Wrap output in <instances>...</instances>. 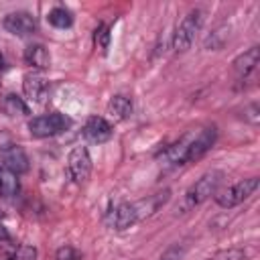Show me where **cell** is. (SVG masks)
I'll return each instance as SVG.
<instances>
[{"label":"cell","mask_w":260,"mask_h":260,"mask_svg":"<svg viewBox=\"0 0 260 260\" xmlns=\"http://www.w3.org/2000/svg\"><path fill=\"white\" fill-rule=\"evenodd\" d=\"M20 191V181L18 175L12 173L10 169H6L4 165H0V195L10 199Z\"/></svg>","instance_id":"15"},{"label":"cell","mask_w":260,"mask_h":260,"mask_svg":"<svg viewBox=\"0 0 260 260\" xmlns=\"http://www.w3.org/2000/svg\"><path fill=\"white\" fill-rule=\"evenodd\" d=\"M10 258L12 260H37V248L35 246H28V244H22V246H18L12 252Z\"/></svg>","instance_id":"20"},{"label":"cell","mask_w":260,"mask_h":260,"mask_svg":"<svg viewBox=\"0 0 260 260\" xmlns=\"http://www.w3.org/2000/svg\"><path fill=\"white\" fill-rule=\"evenodd\" d=\"M189 142H191V138H189V136H185L183 140H179V142H175L173 146H169L167 150H162L158 156H160V158H165V162H167V165H185V162H187Z\"/></svg>","instance_id":"14"},{"label":"cell","mask_w":260,"mask_h":260,"mask_svg":"<svg viewBox=\"0 0 260 260\" xmlns=\"http://www.w3.org/2000/svg\"><path fill=\"white\" fill-rule=\"evenodd\" d=\"M2 160H4V167L10 169L16 175H22V173L28 171V156L16 144H10V146L2 148Z\"/></svg>","instance_id":"10"},{"label":"cell","mask_w":260,"mask_h":260,"mask_svg":"<svg viewBox=\"0 0 260 260\" xmlns=\"http://www.w3.org/2000/svg\"><path fill=\"white\" fill-rule=\"evenodd\" d=\"M47 20L55 26V28H69L73 24V14L71 10H67L65 6H55L49 14H47Z\"/></svg>","instance_id":"18"},{"label":"cell","mask_w":260,"mask_h":260,"mask_svg":"<svg viewBox=\"0 0 260 260\" xmlns=\"http://www.w3.org/2000/svg\"><path fill=\"white\" fill-rule=\"evenodd\" d=\"M215 136H217L215 126H207V128H203L201 132H197V134L191 138V142H189V150H187V162L201 158V156H203V154H205V152H207V150L213 146Z\"/></svg>","instance_id":"8"},{"label":"cell","mask_w":260,"mask_h":260,"mask_svg":"<svg viewBox=\"0 0 260 260\" xmlns=\"http://www.w3.org/2000/svg\"><path fill=\"white\" fill-rule=\"evenodd\" d=\"M258 57H260V49H258V47H252V49H248L246 53H242L240 57H236V59H234V69H236V73H238L240 77H248V75L256 69V65H258Z\"/></svg>","instance_id":"13"},{"label":"cell","mask_w":260,"mask_h":260,"mask_svg":"<svg viewBox=\"0 0 260 260\" xmlns=\"http://www.w3.org/2000/svg\"><path fill=\"white\" fill-rule=\"evenodd\" d=\"M256 189H258V177H250V179L238 181L236 185H232L223 191H217L213 197L219 207H234V205H240L242 201H246L248 197H252V193Z\"/></svg>","instance_id":"3"},{"label":"cell","mask_w":260,"mask_h":260,"mask_svg":"<svg viewBox=\"0 0 260 260\" xmlns=\"http://www.w3.org/2000/svg\"><path fill=\"white\" fill-rule=\"evenodd\" d=\"M67 173H69L71 181H75V183H85L89 179V173H91V156H89V152H87L85 146H75L69 152Z\"/></svg>","instance_id":"5"},{"label":"cell","mask_w":260,"mask_h":260,"mask_svg":"<svg viewBox=\"0 0 260 260\" xmlns=\"http://www.w3.org/2000/svg\"><path fill=\"white\" fill-rule=\"evenodd\" d=\"M2 26L10 32V35H16V37H28V35H35L37 32V18L26 12V10H16V12H10L4 16L2 20Z\"/></svg>","instance_id":"6"},{"label":"cell","mask_w":260,"mask_h":260,"mask_svg":"<svg viewBox=\"0 0 260 260\" xmlns=\"http://www.w3.org/2000/svg\"><path fill=\"white\" fill-rule=\"evenodd\" d=\"M69 126H71V120L61 112L43 114V116H37L28 122V130L35 138H49V136L61 134Z\"/></svg>","instance_id":"1"},{"label":"cell","mask_w":260,"mask_h":260,"mask_svg":"<svg viewBox=\"0 0 260 260\" xmlns=\"http://www.w3.org/2000/svg\"><path fill=\"white\" fill-rule=\"evenodd\" d=\"M2 67H4V65H2V55H0V69H2Z\"/></svg>","instance_id":"25"},{"label":"cell","mask_w":260,"mask_h":260,"mask_svg":"<svg viewBox=\"0 0 260 260\" xmlns=\"http://www.w3.org/2000/svg\"><path fill=\"white\" fill-rule=\"evenodd\" d=\"M138 209L134 203H118L110 213H108V223L110 228L122 232V230H128L130 225H134L138 221Z\"/></svg>","instance_id":"7"},{"label":"cell","mask_w":260,"mask_h":260,"mask_svg":"<svg viewBox=\"0 0 260 260\" xmlns=\"http://www.w3.org/2000/svg\"><path fill=\"white\" fill-rule=\"evenodd\" d=\"M24 63L35 67V69H49L51 65V57L49 51L45 49V45H28L24 49Z\"/></svg>","instance_id":"12"},{"label":"cell","mask_w":260,"mask_h":260,"mask_svg":"<svg viewBox=\"0 0 260 260\" xmlns=\"http://www.w3.org/2000/svg\"><path fill=\"white\" fill-rule=\"evenodd\" d=\"M199 26H201V10H191L179 22V26H177V30L173 35V49L177 53H185L191 47L197 30H199Z\"/></svg>","instance_id":"4"},{"label":"cell","mask_w":260,"mask_h":260,"mask_svg":"<svg viewBox=\"0 0 260 260\" xmlns=\"http://www.w3.org/2000/svg\"><path fill=\"white\" fill-rule=\"evenodd\" d=\"M132 102L126 95H114L108 104V112L116 118V120H126L132 116Z\"/></svg>","instance_id":"17"},{"label":"cell","mask_w":260,"mask_h":260,"mask_svg":"<svg viewBox=\"0 0 260 260\" xmlns=\"http://www.w3.org/2000/svg\"><path fill=\"white\" fill-rule=\"evenodd\" d=\"M181 256H183V246L173 244V246H169V248L162 252V256H160L158 260H181Z\"/></svg>","instance_id":"23"},{"label":"cell","mask_w":260,"mask_h":260,"mask_svg":"<svg viewBox=\"0 0 260 260\" xmlns=\"http://www.w3.org/2000/svg\"><path fill=\"white\" fill-rule=\"evenodd\" d=\"M22 89H24V95L30 102L43 104L45 102V95H47V81L41 75H37V73H28L22 79Z\"/></svg>","instance_id":"11"},{"label":"cell","mask_w":260,"mask_h":260,"mask_svg":"<svg viewBox=\"0 0 260 260\" xmlns=\"http://www.w3.org/2000/svg\"><path fill=\"white\" fill-rule=\"evenodd\" d=\"M83 138L93 142V144H102V142H108L112 138V126L106 118L102 116H91L85 126H83Z\"/></svg>","instance_id":"9"},{"label":"cell","mask_w":260,"mask_h":260,"mask_svg":"<svg viewBox=\"0 0 260 260\" xmlns=\"http://www.w3.org/2000/svg\"><path fill=\"white\" fill-rule=\"evenodd\" d=\"M211 260H246V254H244V250H240V248H230V250L217 252Z\"/></svg>","instance_id":"21"},{"label":"cell","mask_w":260,"mask_h":260,"mask_svg":"<svg viewBox=\"0 0 260 260\" xmlns=\"http://www.w3.org/2000/svg\"><path fill=\"white\" fill-rule=\"evenodd\" d=\"M221 179H223V173L219 171H211V173H205L185 195V207H195L199 203H203L205 199H209L211 195L217 193L219 185H221Z\"/></svg>","instance_id":"2"},{"label":"cell","mask_w":260,"mask_h":260,"mask_svg":"<svg viewBox=\"0 0 260 260\" xmlns=\"http://www.w3.org/2000/svg\"><path fill=\"white\" fill-rule=\"evenodd\" d=\"M57 260H81V254L73 246H61L57 250Z\"/></svg>","instance_id":"22"},{"label":"cell","mask_w":260,"mask_h":260,"mask_svg":"<svg viewBox=\"0 0 260 260\" xmlns=\"http://www.w3.org/2000/svg\"><path fill=\"white\" fill-rule=\"evenodd\" d=\"M93 43L98 45V49H100L102 53L108 51V47H110V28H108L106 24H100V26L95 28V32H93Z\"/></svg>","instance_id":"19"},{"label":"cell","mask_w":260,"mask_h":260,"mask_svg":"<svg viewBox=\"0 0 260 260\" xmlns=\"http://www.w3.org/2000/svg\"><path fill=\"white\" fill-rule=\"evenodd\" d=\"M0 110L6 116H26L28 114V106L24 104L22 98H18L16 93H6L0 100Z\"/></svg>","instance_id":"16"},{"label":"cell","mask_w":260,"mask_h":260,"mask_svg":"<svg viewBox=\"0 0 260 260\" xmlns=\"http://www.w3.org/2000/svg\"><path fill=\"white\" fill-rule=\"evenodd\" d=\"M6 242H10V234H8V230L0 223V246H2V244H6Z\"/></svg>","instance_id":"24"}]
</instances>
